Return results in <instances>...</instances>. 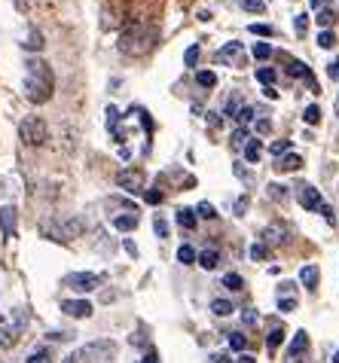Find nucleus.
Segmentation results:
<instances>
[{
	"instance_id": "1",
	"label": "nucleus",
	"mask_w": 339,
	"mask_h": 363,
	"mask_svg": "<svg viewBox=\"0 0 339 363\" xmlns=\"http://www.w3.org/2000/svg\"><path fill=\"white\" fill-rule=\"evenodd\" d=\"M25 67H28L25 70V98L31 101V104H46L55 89L52 67H49L43 58H28Z\"/></svg>"
},
{
	"instance_id": "2",
	"label": "nucleus",
	"mask_w": 339,
	"mask_h": 363,
	"mask_svg": "<svg viewBox=\"0 0 339 363\" xmlns=\"http://www.w3.org/2000/svg\"><path fill=\"white\" fill-rule=\"evenodd\" d=\"M159 40V31L156 25H147V22H132L123 28V34H119V52L126 55H147L150 49L156 46Z\"/></svg>"
},
{
	"instance_id": "3",
	"label": "nucleus",
	"mask_w": 339,
	"mask_h": 363,
	"mask_svg": "<svg viewBox=\"0 0 339 363\" xmlns=\"http://www.w3.org/2000/svg\"><path fill=\"white\" fill-rule=\"evenodd\" d=\"M18 135L28 147H43L49 140V128L43 123V116H25V123L18 125Z\"/></svg>"
},
{
	"instance_id": "4",
	"label": "nucleus",
	"mask_w": 339,
	"mask_h": 363,
	"mask_svg": "<svg viewBox=\"0 0 339 363\" xmlns=\"http://www.w3.org/2000/svg\"><path fill=\"white\" fill-rule=\"evenodd\" d=\"M113 357H116V345L111 339H98L79 351V360H86V363H111Z\"/></svg>"
},
{
	"instance_id": "5",
	"label": "nucleus",
	"mask_w": 339,
	"mask_h": 363,
	"mask_svg": "<svg viewBox=\"0 0 339 363\" xmlns=\"http://www.w3.org/2000/svg\"><path fill=\"white\" fill-rule=\"evenodd\" d=\"M144 171L141 168H123L116 174V184L126 189V193H144Z\"/></svg>"
},
{
	"instance_id": "6",
	"label": "nucleus",
	"mask_w": 339,
	"mask_h": 363,
	"mask_svg": "<svg viewBox=\"0 0 339 363\" xmlns=\"http://www.w3.org/2000/svg\"><path fill=\"white\" fill-rule=\"evenodd\" d=\"M67 284H71L74 290H79V294H89V290H98L104 284L101 275H95V272H74L71 278H67Z\"/></svg>"
},
{
	"instance_id": "7",
	"label": "nucleus",
	"mask_w": 339,
	"mask_h": 363,
	"mask_svg": "<svg viewBox=\"0 0 339 363\" xmlns=\"http://www.w3.org/2000/svg\"><path fill=\"white\" fill-rule=\"evenodd\" d=\"M217 62H221V65H233V67H245V49H242V43H226L221 52H217Z\"/></svg>"
},
{
	"instance_id": "8",
	"label": "nucleus",
	"mask_w": 339,
	"mask_h": 363,
	"mask_svg": "<svg viewBox=\"0 0 339 363\" xmlns=\"http://www.w3.org/2000/svg\"><path fill=\"white\" fill-rule=\"evenodd\" d=\"M300 193H296V199H300V205L306 208V211H321L324 208V199H321V193H318L315 186H309V184H303V186H296Z\"/></svg>"
},
{
	"instance_id": "9",
	"label": "nucleus",
	"mask_w": 339,
	"mask_h": 363,
	"mask_svg": "<svg viewBox=\"0 0 339 363\" xmlns=\"http://www.w3.org/2000/svg\"><path fill=\"white\" fill-rule=\"evenodd\" d=\"M62 311L67 318H89L95 308H92V302H86V299H71V302H65L62 306Z\"/></svg>"
},
{
	"instance_id": "10",
	"label": "nucleus",
	"mask_w": 339,
	"mask_h": 363,
	"mask_svg": "<svg viewBox=\"0 0 339 363\" xmlns=\"http://www.w3.org/2000/svg\"><path fill=\"white\" fill-rule=\"evenodd\" d=\"M284 235H287V229L282 223H272V226L263 229V241H266V245H282Z\"/></svg>"
},
{
	"instance_id": "11",
	"label": "nucleus",
	"mask_w": 339,
	"mask_h": 363,
	"mask_svg": "<svg viewBox=\"0 0 339 363\" xmlns=\"http://www.w3.org/2000/svg\"><path fill=\"white\" fill-rule=\"evenodd\" d=\"M306 348H309V336H306V330H300V333H296V336H294V342H291V351H287V354H291V360H294V357H300Z\"/></svg>"
},
{
	"instance_id": "12",
	"label": "nucleus",
	"mask_w": 339,
	"mask_h": 363,
	"mask_svg": "<svg viewBox=\"0 0 339 363\" xmlns=\"http://www.w3.org/2000/svg\"><path fill=\"white\" fill-rule=\"evenodd\" d=\"M0 220H4L6 238H16V211L13 208H4V211H0Z\"/></svg>"
},
{
	"instance_id": "13",
	"label": "nucleus",
	"mask_w": 339,
	"mask_h": 363,
	"mask_svg": "<svg viewBox=\"0 0 339 363\" xmlns=\"http://www.w3.org/2000/svg\"><path fill=\"white\" fill-rule=\"evenodd\" d=\"M113 226H116L119 232H132V229L138 226V217H135V211H128L126 217H123V214H119V217H113Z\"/></svg>"
},
{
	"instance_id": "14",
	"label": "nucleus",
	"mask_w": 339,
	"mask_h": 363,
	"mask_svg": "<svg viewBox=\"0 0 339 363\" xmlns=\"http://www.w3.org/2000/svg\"><path fill=\"white\" fill-rule=\"evenodd\" d=\"M79 232H83V223H79V220H62V241L77 238Z\"/></svg>"
},
{
	"instance_id": "15",
	"label": "nucleus",
	"mask_w": 339,
	"mask_h": 363,
	"mask_svg": "<svg viewBox=\"0 0 339 363\" xmlns=\"http://www.w3.org/2000/svg\"><path fill=\"white\" fill-rule=\"evenodd\" d=\"M217 263H221V254H217V250H202V254H199V266L202 269H217Z\"/></svg>"
},
{
	"instance_id": "16",
	"label": "nucleus",
	"mask_w": 339,
	"mask_h": 363,
	"mask_svg": "<svg viewBox=\"0 0 339 363\" xmlns=\"http://www.w3.org/2000/svg\"><path fill=\"white\" fill-rule=\"evenodd\" d=\"M300 278H303L306 290H318V269H315V266H306V269L300 272Z\"/></svg>"
},
{
	"instance_id": "17",
	"label": "nucleus",
	"mask_w": 339,
	"mask_h": 363,
	"mask_svg": "<svg viewBox=\"0 0 339 363\" xmlns=\"http://www.w3.org/2000/svg\"><path fill=\"white\" fill-rule=\"evenodd\" d=\"M177 223H181L184 229H196V211L181 208V211H177Z\"/></svg>"
},
{
	"instance_id": "18",
	"label": "nucleus",
	"mask_w": 339,
	"mask_h": 363,
	"mask_svg": "<svg viewBox=\"0 0 339 363\" xmlns=\"http://www.w3.org/2000/svg\"><path fill=\"white\" fill-rule=\"evenodd\" d=\"M303 165V159L300 156H284V159H278V171H296V168H300Z\"/></svg>"
},
{
	"instance_id": "19",
	"label": "nucleus",
	"mask_w": 339,
	"mask_h": 363,
	"mask_svg": "<svg viewBox=\"0 0 339 363\" xmlns=\"http://www.w3.org/2000/svg\"><path fill=\"white\" fill-rule=\"evenodd\" d=\"M263 153V147H260V140H248V147H245V159L248 162H257Z\"/></svg>"
},
{
	"instance_id": "20",
	"label": "nucleus",
	"mask_w": 339,
	"mask_h": 363,
	"mask_svg": "<svg viewBox=\"0 0 339 363\" xmlns=\"http://www.w3.org/2000/svg\"><path fill=\"white\" fill-rule=\"evenodd\" d=\"M211 311H214V315H221V318H226V315H233V302L214 299V302H211Z\"/></svg>"
},
{
	"instance_id": "21",
	"label": "nucleus",
	"mask_w": 339,
	"mask_h": 363,
	"mask_svg": "<svg viewBox=\"0 0 339 363\" xmlns=\"http://www.w3.org/2000/svg\"><path fill=\"white\" fill-rule=\"evenodd\" d=\"M336 22V9L333 6H324L321 13H318V25H324V28H330Z\"/></svg>"
},
{
	"instance_id": "22",
	"label": "nucleus",
	"mask_w": 339,
	"mask_h": 363,
	"mask_svg": "<svg viewBox=\"0 0 339 363\" xmlns=\"http://www.w3.org/2000/svg\"><path fill=\"white\" fill-rule=\"evenodd\" d=\"M282 339H284V330H282V327H272V333H269V339H266L269 351H275L278 345H282Z\"/></svg>"
},
{
	"instance_id": "23",
	"label": "nucleus",
	"mask_w": 339,
	"mask_h": 363,
	"mask_svg": "<svg viewBox=\"0 0 339 363\" xmlns=\"http://www.w3.org/2000/svg\"><path fill=\"white\" fill-rule=\"evenodd\" d=\"M223 287H229V290H242V287H245V281H242V275H235V272H229V275L223 278Z\"/></svg>"
},
{
	"instance_id": "24",
	"label": "nucleus",
	"mask_w": 339,
	"mask_h": 363,
	"mask_svg": "<svg viewBox=\"0 0 339 363\" xmlns=\"http://www.w3.org/2000/svg\"><path fill=\"white\" fill-rule=\"evenodd\" d=\"M196 79H199V86H205V89H211V86L217 83V77L211 74V70H199Z\"/></svg>"
},
{
	"instance_id": "25",
	"label": "nucleus",
	"mask_w": 339,
	"mask_h": 363,
	"mask_svg": "<svg viewBox=\"0 0 339 363\" xmlns=\"http://www.w3.org/2000/svg\"><path fill=\"white\" fill-rule=\"evenodd\" d=\"M28 49H31V52H37V49H43V34L40 31H31L28 34V43H25Z\"/></svg>"
},
{
	"instance_id": "26",
	"label": "nucleus",
	"mask_w": 339,
	"mask_h": 363,
	"mask_svg": "<svg viewBox=\"0 0 339 363\" xmlns=\"http://www.w3.org/2000/svg\"><path fill=\"white\" fill-rule=\"evenodd\" d=\"M229 345H233V351H245L248 339L242 336V333H229Z\"/></svg>"
},
{
	"instance_id": "27",
	"label": "nucleus",
	"mask_w": 339,
	"mask_h": 363,
	"mask_svg": "<svg viewBox=\"0 0 339 363\" xmlns=\"http://www.w3.org/2000/svg\"><path fill=\"white\" fill-rule=\"evenodd\" d=\"M257 79H260V83H266V86H272V83H275V70H272V67H260V70H257Z\"/></svg>"
},
{
	"instance_id": "28",
	"label": "nucleus",
	"mask_w": 339,
	"mask_h": 363,
	"mask_svg": "<svg viewBox=\"0 0 339 363\" xmlns=\"http://www.w3.org/2000/svg\"><path fill=\"white\" fill-rule=\"evenodd\" d=\"M28 363H52V351H34L31 357H28Z\"/></svg>"
},
{
	"instance_id": "29",
	"label": "nucleus",
	"mask_w": 339,
	"mask_h": 363,
	"mask_svg": "<svg viewBox=\"0 0 339 363\" xmlns=\"http://www.w3.org/2000/svg\"><path fill=\"white\" fill-rule=\"evenodd\" d=\"M177 259H181V263H187V266H189V263H193V259H196V250L189 247V245H184L181 250H177Z\"/></svg>"
},
{
	"instance_id": "30",
	"label": "nucleus",
	"mask_w": 339,
	"mask_h": 363,
	"mask_svg": "<svg viewBox=\"0 0 339 363\" xmlns=\"http://www.w3.org/2000/svg\"><path fill=\"white\" fill-rule=\"evenodd\" d=\"M269 55H272V46H269V43H257V46H254V58H260V62H266Z\"/></svg>"
},
{
	"instance_id": "31",
	"label": "nucleus",
	"mask_w": 339,
	"mask_h": 363,
	"mask_svg": "<svg viewBox=\"0 0 339 363\" xmlns=\"http://www.w3.org/2000/svg\"><path fill=\"white\" fill-rule=\"evenodd\" d=\"M199 217H205V220H214V217H217L214 205H208V201H202V205H199Z\"/></svg>"
},
{
	"instance_id": "32",
	"label": "nucleus",
	"mask_w": 339,
	"mask_h": 363,
	"mask_svg": "<svg viewBox=\"0 0 339 363\" xmlns=\"http://www.w3.org/2000/svg\"><path fill=\"white\" fill-rule=\"evenodd\" d=\"M184 62H187V67H196V62H199V46H189V49H187Z\"/></svg>"
},
{
	"instance_id": "33",
	"label": "nucleus",
	"mask_w": 339,
	"mask_h": 363,
	"mask_svg": "<svg viewBox=\"0 0 339 363\" xmlns=\"http://www.w3.org/2000/svg\"><path fill=\"white\" fill-rule=\"evenodd\" d=\"M278 308H282V311H294L296 308V296H278Z\"/></svg>"
},
{
	"instance_id": "34",
	"label": "nucleus",
	"mask_w": 339,
	"mask_h": 363,
	"mask_svg": "<svg viewBox=\"0 0 339 363\" xmlns=\"http://www.w3.org/2000/svg\"><path fill=\"white\" fill-rule=\"evenodd\" d=\"M318 119H321V110H318L315 104H312V107H306V123H309V125H315Z\"/></svg>"
},
{
	"instance_id": "35",
	"label": "nucleus",
	"mask_w": 339,
	"mask_h": 363,
	"mask_svg": "<svg viewBox=\"0 0 339 363\" xmlns=\"http://www.w3.org/2000/svg\"><path fill=\"white\" fill-rule=\"evenodd\" d=\"M116 123H119V110L107 107V125H111V132H116Z\"/></svg>"
},
{
	"instance_id": "36",
	"label": "nucleus",
	"mask_w": 339,
	"mask_h": 363,
	"mask_svg": "<svg viewBox=\"0 0 339 363\" xmlns=\"http://www.w3.org/2000/svg\"><path fill=\"white\" fill-rule=\"evenodd\" d=\"M318 46H324V49H330V46H336V37H333L330 31H324L321 37H318Z\"/></svg>"
},
{
	"instance_id": "37",
	"label": "nucleus",
	"mask_w": 339,
	"mask_h": 363,
	"mask_svg": "<svg viewBox=\"0 0 339 363\" xmlns=\"http://www.w3.org/2000/svg\"><path fill=\"white\" fill-rule=\"evenodd\" d=\"M251 34H260V37H272V25H251Z\"/></svg>"
},
{
	"instance_id": "38",
	"label": "nucleus",
	"mask_w": 339,
	"mask_h": 363,
	"mask_svg": "<svg viewBox=\"0 0 339 363\" xmlns=\"http://www.w3.org/2000/svg\"><path fill=\"white\" fill-rule=\"evenodd\" d=\"M251 257H254V259H266V257H269V247H266V245H254V247H251Z\"/></svg>"
},
{
	"instance_id": "39",
	"label": "nucleus",
	"mask_w": 339,
	"mask_h": 363,
	"mask_svg": "<svg viewBox=\"0 0 339 363\" xmlns=\"http://www.w3.org/2000/svg\"><path fill=\"white\" fill-rule=\"evenodd\" d=\"M287 150H291V140H275V144H272V153H275V156L287 153Z\"/></svg>"
},
{
	"instance_id": "40",
	"label": "nucleus",
	"mask_w": 339,
	"mask_h": 363,
	"mask_svg": "<svg viewBox=\"0 0 339 363\" xmlns=\"http://www.w3.org/2000/svg\"><path fill=\"white\" fill-rule=\"evenodd\" d=\"M269 196H272V199H278V201H284V199H287L284 186H278V184H272V186H269Z\"/></svg>"
},
{
	"instance_id": "41",
	"label": "nucleus",
	"mask_w": 339,
	"mask_h": 363,
	"mask_svg": "<svg viewBox=\"0 0 339 363\" xmlns=\"http://www.w3.org/2000/svg\"><path fill=\"white\" fill-rule=\"evenodd\" d=\"M245 9H248V13H263V4H260V0H245Z\"/></svg>"
},
{
	"instance_id": "42",
	"label": "nucleus",
	"mask_w": 339,
	"mask_h": 363,
	"mask_svg": "<svg viewBox=\"0 0 339 363\" xmlns=\"http://www.w3.org/2000/svg\"><path fill=\"white\" fill-rule=\"evenodd\" d=\"M235 119H238V123H251V119H254V110H251V107H242Z\"/></svg>"
},
{
	"instance_id": "43",
	"label": "nucleus",
	"mask_w": 339,
	"mask_h": 363,
	"mask_svg": "<svg viewBox=\"0 0 339 363\" xmlns=\"http://www.w3.org/2000/svg\"><path fill=\"white\" fill-rule=\"evenodd\" d=\"M144 199H147V205H159V201H162V193H159V189H150V193H144Z\"/></svg>"
},
{
	"instance_id": "44",
	"label": "nucleus",
	"mask_w": 339,
	"mask_h": 363,
	"mask_svg": "<svg viewBox=\"0 0 339 363\" xmlns=\"http://www.w3.org/2000/svg\"><path fill=\"white\" fill-rule=\"evenodd\" d=\"M294 25H296V34H306V28H309V16H306V13H303V16H296V22H294Z\"/></svg>"
},
{
	"instance_id": "45",
	"label": "nucleus",
	"mask_w": 339,
	"mask_h": 363,
	"mask_svg": "<svg viewBox=\"0 0 339 363\" xmlns=\"http://www.w3.org/2000/svg\"><path fill=\"white\" fill-rule=\"evenodd\" d=\"M245 140H248V132H245V128H238V132L233 135V144H235V147H242Z\"/></svg>"
},
{
	"instance_id": "46",
	"label": "nucleus",
	"mask_w": 339,
	"mask_h": 363,
	"mask_svg": "<svg viewBox=\"0 0 339 363\" xmlns=\"http://www.w3.org/2000/svg\"><path fill=\"white\" fill-rule=\"evenodd\" d=\"M156 235H159V238L168 235V223H165V220H156Z\"/></svg>"
},
{
	"instance_id": "47",
	"label": "nucleus",
	"mask_w": 339,
	"mask_h": 363,
	"mask_svg": "<svg viewBox=\"0 0 339 363\" xmlns=\"http://www.w3.org/2000/svg\"><path fill=\"white\" fill-rule=\"evenodd\" d=\"M245 211H248V199H238V201H235V214H238V217H242V214H245Z\"/></svg>"
},
{
	"instance_id": "48",
	"label": "nucleus",
	"mask_w": 339,
	"mask_h": 363,
	"mask_svg": "<svg viewBox=\"0 0 339 363\" xmlns=\"http://www.w3.org/2000/svg\"><path fill=\"white\" fill-rule=\"evenodd\" d=\"M269 128H272V123H269V119H260V123H257V132H260V135H266Z\"/></svg>"
},
{
	"instance_id": "49",
	"label": "nucleus",
	"mask_w": 339,
	"mask_h": 363,
	"mask_svg": "<svg viewBox=\"0 0 339 363\" xmlns=\"http://www.w3.org/2000/svg\"><path fill=\"white\" fill-rule=\"evenodd\" d=\"M138 363H159V357H156V351H150V354H144L141 360H138Z\"/></svg>"
},
{
	"instance_id": "50",
	"label": "nucleus",
	"mask_w": 339,
	"mask_h": 363,
	"mask_svg": "<svg viewBox=\"0 0 339 363\" xmlns=\"http://www.w3.org/2000/svg\"><path fill=\"white\" fill-rule=\"evenodd\" d=\"M211 363H233V360H229L226 354H211Z\"/></svg>"
},
{
	"instance_id": "51",
	"label": "nucleus",
	"mask_w": 339,
	"mask_h": 363,
	"mask_svg": "<svg viewBox=\"0 0 339 363\" xmlns=\"http://www.w3.org/2000/svg\"><path fill=\"white\" fill-rule=\"evenodd\" d=\"M330 77H333V79H339V58H336V62L330 65Z\"/></svg>"
},
{
	"instance_id": "52",
	"label": "nucleus",
	"mask_w": 339,
	"mask_h": 363,
	"mask_svg": "<svg viewBox=\"0 0 339 363\" xmlns=\"http://www.w3.org/2000/svg\"><path fill=\"white\" fill-rule=\"evenodd\" d=\"M245 324L254 327V324H257V315H251V311H248V315H245Z\"/></svg>"
},
{
	"instance_id": "53",
	"label": "nucleus",
	"mask_w": 339,
	"mask_h": 363,
	"mask_svg": "<svg viewBox=\"0 0 339 363\" xmlns=\"http://www.w3.org/2000/svg\"><path fill=\"white\" fill-rule=\"evenodd\" d=\"M238 363H257L251 354H242V357H238Z\"/></svg>"
},
{
	"instance_id": "54",
	"label": "nucleus",
	"mask_w": 339,
	"mask_h": 363,
	"mask_svg": "<svg viewBox=\"0 0 339 363\" xmlns=\"http://www.w3.org/2000/svg\"><path fill=\"white\" fill-rule=\"evenodd\" d=\"M65 363H79V354H67V357H65Z\"/></svg>"
},
{
	"instance_id": "55",
	"label": "nucleus",
	"mask_w": 339,
	"mask_h": 363,
	"mask_svg": "<svg viewBox=\"0 0 339 363\" xmlns=\"http://www.w3.org/2000/svg\"><path fill=\"white\" fill-rule=\"evenodd\" d=\"M333 363H339V351H336V357H333Z\"/></svg>"
}]
</instances>
